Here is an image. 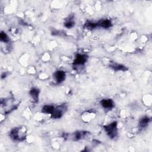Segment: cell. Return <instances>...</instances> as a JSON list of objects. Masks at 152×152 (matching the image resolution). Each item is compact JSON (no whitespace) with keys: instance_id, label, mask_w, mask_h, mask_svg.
<instances>
[{"instance_id":"6da1fadb","label":"cell","mask_w":152,"mask_h":152,"mask_svg":"<svg viewBox=\"0 0 152 152\" xmlns=\"http://www.w3.org/2000/svg\"><path fill=\"white\" fill-rule=\"evenodd\" d=\"M10 136L11 138L15 141H21L26 139V133H25L24 131L23 130V129H13L11 131Z\"/></svg>"},{"instance_id":"7a4b0ae2","label":"cell","mask_w":152,"mask_h":152,"mask_svg":"<svg viewBox=\"0 0 152 152\" xmlns=\"http://www.w3.org/2000/svg\"><path fill=\"white\" fill-rule=\"evenodd\" d=\"M104 129L111 139H114L117 135V122H112L104 126Z\"/></svg>"},{"instance_id":"3957f363","label":"cell","mask_w":152,"mask_h":152,"mask_svg":"<svg viewBox=\"0 0 152 152\" xmlns=\"http://www.w3.org/2000/svg\"><path fill=\"white\" fill-rule=\"evenodd\" d=\"M67 110V107L64 105H61L54 109L51 114V118L53 119L61 118Z\"/></svg>"},{"instance_id":"277c9868","label":"cell","mask_w":152,"mask_h":152,"mask_svg":"<svg viewBox=\"0 0 152 152\" xmlns=\"http://www.w3.org/2000/svg\"><path fill=\"white\" fill-rule=\"evenodd\" d=\"M65 72L64 71L62 70H58L54 74V78L57 83H61L65 79Z\"/></svg>"},{"instance_id":"5b68a950","label":"cell","mask_w":152,"mask_h":152,"mask_svg":"<svg viewBox=\"0 0 152 152\" xmlns=\"http://www.w3.org/2000/svg\"><path fill=\"white\" fill-rule=\"evenodd\" d=\"M87 56L83 54H77L75 56L74 61V65H83L87 61Z\"/></svg>"},{"instance_id":"8992f818","label":"cell","mask_w":152,"mask_h":152,"mask_svg":"<svg viewBox=\"0 0 152 152\" xmlns=\"http://www.w3.org/2000/svg\"><path fill=\"white\" fill-rule=\"evenodd\" d=\"M100 104L104 109L108 110L112 109L114 107V102H113V100L109 99H102L101 100Z\"/></svg>"},{"instance_id":"52a82bcc","label":"cell","mask_w":152,"mask_h":152,"mask_svg":"<svg viewBox=\"0 0 152 152\" xmlns=\"http://www.w3.org/2000/svg\"><path fill=\"white\" fill-rule=\"evenodd\" d=\"M98 26H100V28L104 29H109L112 26V23L110 20L108 19H104L101 20L97 23Z\"/></svg>"},{"instance_id":"ba28073f","label":"cell","mask_w":152,"mask_h":152,"mask_svg":"<svg viewBox=\"0 0 152 152\" xmlns=\"http://www.w3.org/2000/svg\"><path fill=\"white\" fill-rule=\"evenodd\" d=\"M29 94L32 97V99L33 100V102L35 103H37L39 101V90L36 88H32Z\"/></svg>"},{"instance_id":"9c48e42d","label":"cell","mask_w":152,"mask_h":152,"mask_svg":"<svg viewBox=\"0 0 152 152\" xmlns=\"http://www.w3.org/2000/svg\"><path fill=\"white\" fill-rule=\"evenodd\" d=\"M150 121V119L149 118H148L147 116H145V117H143V118H141L139 122L140 130H143L145 129L148 126Z\"/></svg>"},{"instance_id":"30bf717a","label":"cell","mask_w":152,"mask_h":152,"mask_svg":"<svg viewBox=\"0 0 152 152\" xmlns=\"http://www.w3.org/2000/svg\"><path fill=\"white\" fill-rule=\"evenodd\" d=\"M110 67L113 69L115 71H125L128 70V68H126L125 65H122V64H112L110 65Z\"/></svg>"},{"instance_id":"8fae6325","label":"cell","mask_w":152,"mask_h":152,"mask_svg":"<svg viewBox=\"0 0 152 152\" xmlns=\"http://www.w3.org/2000/svg\"><path fill=\"white\" fill-rule=\"evenodd\" d=\"M54 109L55 108L53 105H45L42 108V112L44 114H51L53 112Z\"/></svg>"},{"instance_id":"7c38bea8","label":"cell","mask_w":152,"mask_h":152,"mask_svg":"<svg viewBox=\"0 0 152 152\" xmlns=\"http://www.w3.org/2000/svg\"><path fill=\"white\" fill-rule=\"evenodd\" d=\"M86 132H82V131L75 132V133L73 134L72 139L74 141H78L82 139V138H83L86 135Z\"/></svg>"},{"instance_id":"4fadbf2b","label":"cell","mask_w":152,"mask_h":152,"mask_svg":"<svg viewBox=\"0 0 152 152\" xmlns=\"http://www.w3.org/2000/svg\"><path fill=\"white\" fill-rule=\"evenodd\" d=\"M0 40H1V42H4V43H9L10 42V39L9 37L8 36V35L3 31L1 32V33H0Z\"/></svg>"},{"instance_id":"5bb4252c","label":"cell","mask_w":152,"mask_h":152,"mask_svg":"<svg viewBox=\"0 0 152 152\" xmlns=\"http://www.w3.org/2000/svg\"><path fill=\"white\" fill-rule=\"evenodd\" d=\"M85 26L86 28L89 29H95L96 27L98 26L97 23H93V22H87L85 23Z\"/></svg>"},{"instance_id":"9a60e30c","label":"cell","mask_w":152,"mask_h":152,"mask_svg":"<svg viewBox=\"0 0 152 152\" xmlns=\"http://www.w3.org/2000/svg\"><path fill=\"white\" fill-rule=\"evenodd\" d=\"M74 25V22L72 21V20H68L64 23V26L68 29L72 28Z\"/></svg>"},{"instance_id":"2e32d148","label":"cell","mask_w":152,"mask_h":152,"mask_svg":"<svg viewBox=\"0 0 152 152\" xmlns=\"http://www.w3.org/2000/svg\"><path fill=\"white\" fill-rule=\"evenodd\" d=\"M6 77H7V74H6V73L4 72V73H3V74H2V75H1V79H3L4 78H6Z\"/></svg>"}]
</instances>
